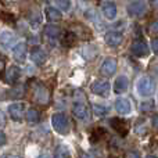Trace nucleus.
I'll list each match as a JSON object with an SVG mask.
<instances>
[{"mask_svg": "<svg viewBox=\"0 0 158 158\" xmlns=\"http://www.w3.org/2000/svg\"><path fill=\"white\" fill-rule=\"evenodd\" d=\"M52 125L56 129V132L60 135H67L69 132V121L65 114L56 112L52 117Z\"/></svg>", "mask_w": 158, "mask_h": 158, "instance_id": "obj_1", "label": "nucleus"}, {"mask_svg": "<svg viewBox=\"0 0 158 158\" xmlns=\"http://www.w3.org/2000/svg\"><path fill=\"white\" fill-rule=\"evenodd\" d=\"M136 90L140 96L148 97V96H151L154 93V90H156V83H154V81L150 77H143L137 81Z\"/></svg>", "mask_w": 158, "mask_h": 158, "instance_id": "obj_2", "label": "nucleus"}, {"mask_svg": "<svg viewBox=\"0 0 158 158\" xmlns=\"http://www.w3.org/2000/svg\"><path fill=\"white\" fill-rule=\"evenodd\" d=\"M72 114H74V117H77L78 119H81V121H87L90 117V112H89V108H87L86 103H83V101H81V100L75 101V103L72 104Z\"/></svg>", "mask_w": 158, "mask_h": 158, "instance_id": "obj_3", "label": "nucleus"}, {"mask_svg": "<svg viewBox=\"0 0 158 158\" xmlns=\"http://www.w3.org/2000/svg\"><path fill=\"white\" fill-rule=\"evenodd\" d=\"M8 114H10V117L13 118L15 122H21L22 118H24L25 115V104L24 103H19V101H17V103H13L8 106Z\"/></svg>", "mask_w": 158, "mask_h": 158, "instance_id": "obj_4", "label": "nucleus"}, {"mask_svg": "<svg viewBox=\"0 0 158 158\" xmlns=\"http://www.w3.org/2000/svg\"><path fill=\"white\" fill-rule=\"evenodd\" d=\"M44 32V38H46L47 42H50L52 44H56L58 43V40H60V36H61V31L58 27H56V25H46L43 29Z\"/></svg>", "mask_w": 158, "mask_h": 158, "instance_id": "obj_5", "label": "nucleus"}, {"mask_svg": "<svg viewBox=\"0 0 158 158\" xmlns=\"http://www.w3.org/2000/svg\"><path fill=\"white\" fill-rule=\"evenodd\" d=\"M90 90H92L94 94H98L101 97H106V96L110 94V90H111V86L107 81H94L90 85Z\"/></svg>", "mask_w": 158, "mask_h": 158, "instance_id": "obj_6", "label": "nucleus"}, {"mask_svg": "<svg viewBox=\"0 0 158 158\" xmlns=\"http://www.w3.org/2000/svg\"><path fill=\"white\" fill-rule=\"evenodd\" d=\"M18 43L17 42V36L14 35L13 32H10V31H3L2 33H0V46L3 47V49L8 50V49H14V46Z\"/></svg>", "mask_w": 158, "mask_h": 158, "instance_id": "obj_7", "label": "nucleus"}, {"mask_svg": "<svg viewBox=\"0 0 158 158\" xmlns=\"http://www.w3.org/2000/svg\"><path fill=\"white\" fill-rule=\"evenodd\" d=\"M118 63L115 58H106V60L101 63L100 67V72L104 75V77H112L117 71Z\"/></svg>", "mask_w": 158, "mask_h": 158, "instance_id": "obj_8", "label": "nucleus"}, {"mask_svg": "<svg viewBox=\"0 0 158 158\" xmlns=\"http://www.w3.org/2000/svg\"><path fill=\"white\" fill-rule=\"evenodd\" d=\"M33 97L38 101L39 104H47L49 101V92H47V87L42 83H38L33 89Z\"/></svg>", "mask_w": 158, "mask_h": 158, "instance_id": "obj_9", "label": "nucleus"}, {"mask_svg": "<svg viewBox=\"0 0 158 158\" xmlns=\"http://www.w3.org/2000/svg\"><path fill=\"white\" fill-rule=\"evenodd\" d=\"M104 40H106V43L108 44V46L117 47L122 43L123 35L119 32V31H110V32H107L106 35H104Z\"/></svg>", "mask_w": 158, "mask_h": 158, "instance_id": "obj_10", "label": "nucleus"}, {"mask_svg": "<svg viewBox=\"0 0 158 158\" xmlns=\"http://www.w3.org/2000/svg\"><path fill=\"white\" fill-rule=\"evenodd\" d=\"M131 52L136 57H146L148 54V46L143 40H135L131 46Z\"/></svg>", "mask_w": 158, "mask_h": 158, "instance_id": "obj_11", "label": "nucleus"}, {"mask_svg": "<svg viewBox=\"0 0 158 158\" xmlns=\"http://www.w3.org/2000/svg\"><path fill=\"white\" fill-rule=\"evenodd\" d=\"M147 10V6L144 2H132L128 6V13L132 17H142Z\"/></svg>", "mask_w": 158, "mask_h": 158, "instance_id": "obj_12", "label": "nucleus"}, {"mask_svg": "<svg viewBox=\"0 0 158 158\" xmlns=\"http://www.w3.org/2000/svg\"><path fill=\"white\" fill-rule=\"evenodd\" d=\"M100 6H101V11H103L104 17H106L107 19H115L117 13H118V8H117V6H115V3L101 2Z\"/></svg>", "mask_w": 158, "mask_h": 158, "instance_id": "obj_13", "label": "nucleus"}, {"mask_svg": "<svg viewBox=\"0 0 158 158\" xmlns=\"http://www.w3.org/2000/svg\"><path fill=\"white\" fill-rule=\"evenodd\" d=\"M31 60H32L36 65H43L47 60V54L40 47H33V49L31 50Z\"/></svg>", "mask_w": 158, "mask_h": 158, "instance_id": "obj_14", "label": "nucleus"}, {"mask_svg": "<svg viewBox=\"0 0 158 158\" xmlns=\"http://www.w3.org/2000/svg\"><path fill=\"white\" fill-rule=\"evenodd\" d=\"M115 110H117V112H119V114L126 115L132 111V104L128 98H123V97L117 98V101H115Z\"/></svg>", "mask_w": 158, "mask_h": 158, "instance_id": "obj_15", "label": "nucleus"}, {"mask_svg": "<svg viewBox=\"0 0 158 158\" xmlns=\"http://www.w3.org/2000/svg\"><path fill=\"white\" fill-rule=\"evenodd\" d=\"M13 54L17 61H24L27 58V44L22 43V42H18L13 49Z\"/></svg>", "mask_w": 158, "mask_h": 158, "instance_id": "obj_16", "label": "nucleus"}, {"mask_svg": "<svg viewBox=\"0 0 158 158\" xmlns=\"http://www.w3.org/2000/svg\"><path fill=\"white\" fill-rule=\"evenodd\" d=\"M128 86H129V81L125 75H121L115 79L114 82V92L115 93H123L128 90Z\"/></svg>", "mask_w": 158, "mask_h": 158, "instance_id": "obj_17", "label": "nucleus"}, {"mask_svg": "<svg viewBox=\"0 0 158 158\" xmlns=\"http://www.w3.org/2000/svg\"><path fill=\"white\" fill-rule=\"evenodd\" d=\"M19 77H21V69H19V67H10V68L7 69V72H6V81L10 85L15 83L19 79Z\"/></svg>", "mask_w": 158, "mask_h": 158, "instance_id": "obj_18", "label": "nucleus"}, {"mask_svg": "<svg viewBox=\"0 0 158 158\" xmlns=\"http://www.w3.org/2000/svg\"><path fill=\"white\" fill-rule=\"evenodd\" d=\"M46 17L49 21L56 22V21H60L63 14H61V11L58 10V8L53 7V6H47L46 7Z\"/></svg>", "mask_w": 158, "mask_h": 158, "instance_id": "obj_19", "label": "nucleus"}, {"mask_svg": "<svg viewBox=\"0 0 158 158\" xmlns=\"http://www.w3.org/2000/svg\"><path fill=\"white\" fill-rule=\"evenodd\" d=\"M111 125L121 135H126V132H128V123L122 119H115L114 118V119H111Z\"/></svg>", "mask_w": 158, "mask_h": 158, "instance_id": "obj_20", "label": "nucleus"}, {"mask_svg": "<svg viewBox=\"0 0 158 158\" xmlns=\"http://www.w3.org/2000/svg\"><path fill=\"white\" fill-rule=\"evenodd\" d=\"M25 118H27L28 122L31 123H35L39 121V118H40V114H39L38 110L35 108H28L27 111H25Z\"/></svg>", "mask_w": 158, "mask_h": 158, "instance_id": "obj_21", "label": "nucleus"}, {"mask_svg": "<svg viewBox=\"0 0 158 158\" xmlns=\"http://www.w3.org/2000/svg\"><path fill=\"white\" fill-rule=\"evenodd\" d=\"M54 158H69V150L65 146H58L54 151Z\"/></svg>", "mask_w": 158, "mask_h": 158, "instance_id": "obj_22", "label": "nucleus"}, {"mask_svg": "<svg viewBox=\"0 0 158 158\" xmlns=\"http://www.w3.org/2000/svg\"><path fill=\"white\" fill-rule=\"evenodd\" d=\"M93 111L98 117H104V115L108 114L110 108L107 106H101V104H93Z\"/></svg>", "mask_w": 158, "mask_h": 158, "instance_id": "obj_23", "label": "nucleus"}, {"mask_svg": "<svg viewBox=\"0 0 158 158\" xmlns=\"http://www.w3.org/2000/svg\"><path fill=\"white\" fill-rule=\"evenodd\" d=\"M54 4H56V8H58V10L68 11L71 8L72 3L69 0H57V2H54Z\"/></svg>", "mask_w": 158, "mask_h": 158, "instance_id": "obj_24", "label": "nucleus"}, {"mask_svg": "<svg viewBox=\"0 0 158 158\" xmlns=\"http://www.w3.org/2000/svg\"><path fill=\"white\" fill-rule=\"evenodd\" d=\"M29 22L32 24L33 28H36L42 22L40 21V14H39V13H32V15L29 17Z\"/></svg>", "mask_w": 158, "mask_h": 158, "instance_id": "obj_25", "label": "nucleus"}, {"mask_svg": "<svg viewBox=\"0 0 158 158\" xmlns=\"http://www.w3.org/2000/svg\"><path fill=\"white\" fill-rule=\"evenodd\" d=\"M148 31L151 33H158V21H154L148 25Z\"/></svg>", "mask_w": 158, "mask_h": 158, "instance_id": "obj_26", "label": "nucleus"}, {"mask_svg": "<svg viewBox=\"0 0 158 158\" xmlns=\"http://www.w3.org/2000/svg\"><path fill=\"white\" fill-rule=\"evenodd\" d=\"M153 101H146V103H143L142 106H140V108L143 110V111H148L150 108H153Z\"/></svg>", "mask_w": 158, "mask_h": 158, "instance_id": "obj_27", "label": "nucleus"}, {"mask_svg": "<svg viewBox=\"0 0 158 158\" xmlns=\"http://www.w3.org/2000/svg\"><path fill=\"white\" fill-rule=\"evenodd\" d=\"M125 158H140V154L137 153V151H135V150H131V151L126 153Z\"/></svg>", "mask_w": 158, "mask_h": 158, "instance_id": "obj_28", "label": "nucleus"}, {"mask_svg": "<svg viewBox=\"0 0 158 158\" xmlns=\"http://www.w3.org/2000/svg\"><path fill=\"white\" fill-rule=\"evenodd\" d=\"M151 49H153V52L158 56V39H154V40L151 42Z\"/></svg>", "mask_w": 158, "mask_h": 158, "instance_id": "obj_29", "label": "nucleus"}, {"mask_svg": "<svg viewBox=\"0 0 158 158\" xmlns=\"http://www.w3.org/2000/svg\"><path fill=\"white\" fill-rule=\"evenodd\" d=\"M6 140H7V137H6V135H4V132H2L0 131V146H3L6 143Z\"/></svg>", "mask_w": 158, "mask_h": 158, "instance_id": "obj_30", "label": "nucleus"}, {"mask_svg": "<svg viewBox=\"0 0 158 158\" xmlns=\"http://www.w3.org/2000/svg\"><path fill=\"white\" fill-rule=\"evenodd\" d=\"M2 158H21V157L15 156V154H4V156H2Z\"/></svg>", "mask_w": 158, "mask_h": 158, "instance_id": "obj_31", "label": "nucleus"}, {"mask_svg": "<svg viewBox=\"0 0 158 158\" xmlns=\"http://www.w3.org/2000/svg\"><path fill=\"white\" fill-rule=\"evenodd\" d=\"M153 125L156 126V128H158V115H156V117L153 118Z\"/></svg>", "mask_w": 158, "mask_h": 158, "instance_id": "obj_32", "label": "nucleus"}, {"mask_svg": "<svg viewBox=\"0 0 158 158\" xmlns=\"http://www.w3.org/2000/svg\"><path fill=\"white\" fill-rule=\"evenodd\" d=\"M4 119H6V118H4V115H3L2 112H0V123H3V122H4Z\"/></svg>", "mask_w": 158, "mask_h": 158, "instance_id": "obj_33", "label": "nucleus"}, {"mask_svg": "<svg viewBox=\"0 0 158 158\" xmlns=\"http://www.w3.org/2000/svg\"><path fill=\"white\" fill-rule=\"evenodd\" d=\"M38 158H50L49 156H47V154H42L40 157H38Z\"/></svg>", "mask_w": 158, "mask_h": 158, "instance_id": "obj_34", "label": "nucleus"}, {"mask_svg": "<svg viewBox=\"0 0 158 158\" xmlns=\"http://www.w3.org/2000/svg\"><path fill=\"white\" fill-rule=\"evenodd\" d=\"M146 158H158V157H156V156H147Z\"/></svg>", "mask_w": 158, "mask_h": 158, "instance_id": "obj_35", "label": "nucleus"}]
</instances>
